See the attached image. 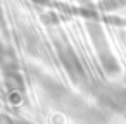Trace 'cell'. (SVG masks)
<instances>
[{
	"instance_id": "6da1fadb",
	"label": "cell",
	"mask_w": 126,
	"mask_h": 124,
	"mask_svg": "<svg viewBox=\"0 0 126 124\" xmlns=\"http://www.w3.org/2000/svg\"><path fill=\"white\" fill-rule=\"evenodd\" d=\"M104 98H105V102H107L110 107H116V109H126V90H123V88L107 91Z\"/></svg>"
}]
</instances>
